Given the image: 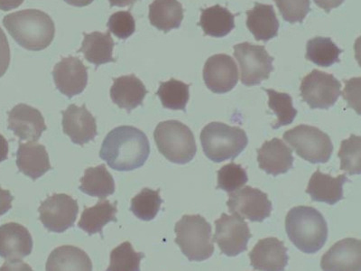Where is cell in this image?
Here are the masks:
<instances>
[{
    "label": "cell",
    "instance_id": "obj_1",
    "mask_svg": "<svg viewBox=\"0 0 361 271\" xmlns=\"http://www.w3.org/2000/svg\"><path fill=\"white\" fill-rule=\"evenodd\" d=\"M149 155L147 135L132 126H121L109 132L99 151V157L119 172L140 169Z\"/></svg>",
    "mask_w": 361,
    "mask_h": 271
},
{
    "label": "cell",
    "instance_id": "obj_2",
    "mask_svg": "<svg viewBox=\"0 0 361 271\" xmlns=\"http://www.w3.org/2000/svg\"><path fill=\"white\" fill-rule=\"evenodd\" d=\"M3 25L13 40L30 51L49 47L56 35V25L49 15L38 9H24L3 18Z\"/></svg>",
    "mask_w": 361,
    "mask_h": 271
},
{
    "label": "cell",
    "instance_id": "obj_3",
    "mask_svg": "<svg viewBox=\"0 0 361 271\" xmlns=\"http://www.w3.org/2000/svg\"><path fill=\"white\" fill-rule=\"evenodd\" d=\"M286 230L292 243L307 254L322 250L328 239V225L324 215L310 206L290 210L286 218Z\"/></svg>",
    "mask_w": 361,
    "mask_h": 271
},
{
    "label": "cell",
    "instance_id": "obj_4",
    "mask_svg": "<svg viewBox=\"0 0 361 271\" xmlns=\"http://www.w3.org/2000/svg\"><path fill=\"white\" fill-rule=\"evenodd\" d=\"M201 142L203 152L212 162L234 160L246 148V132L222 122H211L202 128Z\"/></svg>",
    "mask_w": 361,
    "mask_h": 271
},
{
    "label": "cell",
    "instance_id": "obj_5",
    "mask_svg": "<svg viewBox=\"0 0 361 271\" xmlns=\"http://www.w3.org/2000/svg\"><path fill=\"white\" fill-rule=\"evenodd\" d=\"M176 243L190 261L209 259L214 253L212 226L202 215H183L176 222Z\"/></svg>",
    "mask_w": 361,
    "mask_h": 271
},
{
    "label": "cell",
    "instance_id": "obj_6",
    "mask_svg": "<svg viewBox=\"0 0 361 271\" xmlns=\"http://www.w3.org/2000/svg\"><path fill=\"white\" fill-rule=\"evenodd\" d=\"M154 138L159 152L172 163L191 162L197 152L191 128L178 121L160 122L154 130Z\"/></svg>",
    "mask_w": 361,
    "mask_h": 271
},
{
    "label": "cell",
    "instance_id": "obj_7",
    "mask_svg": "<svg viewBox=\"0 0 361 271\" xmlns=\"http://www.w3.org/2000/svg\"><path fill=\"white\" fill-rule=\"evenodd\" d=\"M283 140L300 157L312 164L327 163L334 152L330 136L314 126H296L283 133Z\"/></svg>",
    "mask_w": 361,
    "mask_h": 271
},
{
    "label": "cell",
    "instance_id": "obj_8",
    "mask_svg": "<svg viewBox=\"0 0 361 271\" xmlns=\"http://www.w3.org/2000/svg\"><path fill=\"white\" fill-rule=\"evenodd\" d=\"M234 56L240 64L241 83L246 86L259 85L269 78L274 71V58L264 45L247 42L235 45Z\"/></svg>",
    "mask_w": 361,
    "mask_h": 271
},
{
    "label": "cell",
    "instance_id": "obj_9",
    "mask_svg": "<svg viewBox=\"0 0 361 271\" xmlns=\"http://www.w3.org/2000/svg\"><path fill=\"white\" fill-rule=\"evenodd\" d=\"M300 92L311 109H328L341 96V83L333 74L314 69L302 80Z\"/></svg>",
    "mask_w": 361,
    "mask_h": 271
},
{
    "label": "cell",
    "instance_id": "obj_10",
    "mask_svg": "<svg viewBox=\"0 0 361 271\" xmlns=\"http://www.w3.org/2000/svg\"><path fill=\"white\" fill-rule=\"evenodd\" d=\"M39 219L47 230L62 234L74 226L79 212L77 200L66 193H54L41 203Z\"/></svg>",
    "mask_w": 361,
    "mask_h": 271
},
{
    "label": "cell",
    "instance_id": "obj_11",
    "mask_svg": "<svg viewBox=\"0 0 361 271\" xmlns=\"http://www.w3.org/2000/svg\"><path fill=\"white\" fill-rule=\"evenodd\" d=\"M214 224L216 229L214 240L222 254L228 257H236L247 250V243L252 234L243 217L234 214H222Z\"/></svg>",
    "mask_w": 361,
    "mask_h": 271
},
{
    "label": "cell",
    "instance_id": "obj_12",
    "mask_svg": "<svg viewBox=\"0 0 361 271\" xmlns=\"http://www.w3.org/2000/svg\"><path fill=\"white\" fill-rule=\"evenodd\" d=\"M228 211L252 222H262L272 212L271 203L266 193L251 186L238 190L228 195Z\"/></svg>",
    "mask_w": 361,
    "mask_h": 271
},
{
    "label": "cell",
    "instance_id": "obj_13",
    "mask_svg": "<svg viewBox=\"0 0 361 271\" xmlns=\"http://www.w3.org/2000/svg\"><path fill=\"white\" fill-rule=\"evenodd\" d=\"M203 80L212 92L221 95L231 92L238 82V70L233 58L226 54L209 57L203 68Z\"/></svg>",
    "mask_w": 361,
    "mask_h": 271
},
{
    "label": "cell",
    "instance_id": "obj_14",
    "mask_svg": "<svg viewBox=\"0 0 361 271\" xmlns=\"http://www.w3.org/2000/svg\"><path fill=\"white\" fill-rule=\"evenodd\" d=\"M53 76L56 88L71 99L85 90L88 83V68L79 58L64 57L54 66Z\"/></svg>",
    "mask_w": 361,
    "mask_h": 271
},
{
    "label": "cell",
    "instance_id": "obj_15",
    "mask_svg": "<svg viewBox=\"0 0 361 271\" xmlns=\"http://www.w3.org/2000/svg\"><path fill=\"white\" fill-rule=\"evenodd\" d=\"M33 238L25 226L8 222L0 227V256L9 263H20L33 251Z\"/></svg>",
    "mask_w": 361,
    "mask_h": 271
},
{
    "label": "cell",
    "instance_id": "obj_16",
    "mask_svg": "<svg viewBox=\"0 0 361 271\" xmlns=\"http://www.w3.org/2000/svg\"><path fill=\"white\" fill-rule=\"evenodd\" d=\"M62 114L63 133L71 138L73 143L82 147L98 135L96 119L87 109L85 104L82 107L71 104L66 111H62Z\"/></svg>",
    "mask_w": 361,
    "mask_h": 271
},
{
    "label": "cell",
    "instance_id": "obj_17",
    "mask_svg": "<svg viewBox=\"0 0 361 271\" xmlns=\"http://www.w3.org/2000/svg\"><path fill=\"white\" fill-rule=\"evenodd\" d=\"M8 130L21 140L37 142L47 130L44 119L38 109L25 103L15 106L8 112Z\"/></svg>",
    "mask_w": 361,
    "mask_h": 271
},
{
    "label": "cell",
    "instance_id": "obj_18",
    "mask_svg": "<svg viewBox=\"0 0 361 271\" xmlns=\"http://www.w3.org/2000/svg\"><path fill=\"white\" fill-rule=\"evenodd\" d=\"M321 267L327 271L361 270V241L354 238L338 241L322 256Z\"/></svg>",
    "mask_w": 361,
    "mask_h": 271
},
{
    "label": "cell",
    "instance_id": "obj_19",
    "mask_svg": "<svg viewBox=\"0 0 361 271\" xmlns=\"http://www.w3.org/2000/svg\"><path fill=\"white\" fill-rule=\"evenodd\" d=\"M275 237L260 240L248 256L254 270L262 271L285 270L288 263V248Z\"/></svg>",
    "mask_w": 361,
    "mask_h": 271
},
{
    "label": "cell",
    "instance_id": "obj_20",
    "mask_svg": "<svg viewBox=\"0 0 361 271\" xmlns=\"http://www.w3.org/2000/svg\"><path fill=\"white\" fill-rule=\"evenodd\" d=\"M257 151L259 169L269 175H282L293 169V150L280 138L266 141Z\"/></svg>",
    "mask_w": 361,
    "mask_h": 271
},
{
    "label": "cell",
    "instance_id": "obj_21",
    "mask_svg": "<svg viewBox=\"0 0 361 271\" xmlns=\"http://www.w3.org/2000/svg\"><path fill=\"white\" fill-rule=\"evenodd\" d=\"M147 92L143 82L133 73L113 78L111 88L112 102L128 113L143 104Z\"/></svg>",
    "mask_w": 361,
    "mask_h": 271
},
{
    "label": "cell",
    "instance_id": "obj_22",
    "mask_svg": "<svg viewBox=\"0 0 361 271\" xmlns=\"http://www.w3.org/2000/svg\"><path fill=\"white\" fill-rule=\"evenodd\" d=\"M17 166L24 175L37 180L51 169L47 148L37 142L21 143L17 151Z\"/></svg>",
    "mask_w": 361,
    "mask_h": 271
},
{
    "label": "cell",
    "instance_id": "obj_23",
    "mask_svg": "<svg viewBox=\"0 0 361 271\" xmlns=\"http://www.w3.org/2000/svg\"><path fill=\"white\" fill-rule=\"evenodd\" d=\"M346 182H349L346 175L334 177L318 169L309 181L306 193L311 196L314 202L334 205L344 198L343 186Z\"/></svg>",
    "mask_w": 361,
    "mask_h": 271
},
{
    "label": "cell",
    "instance_id": "obj_24",
    "mask_svg": "<svg viewBox=\"0 0 361 271\" xmlns=\"http://www.w3.org/2000/svg\"><path fill=\"white\" fill-rule=\"evenodd\" d=\"M247 27L257 41L267 42L279 35V21L272 5L255 3L247 11Z\"/></svg>",
    "mask_w": 361,
    "mask_h": 271
},
{
    "label": "cell",
    "instance_id": "obj_25",
    "mask_svg": "<svg viewBox=\"0 0 361 271\" xmlns=\"http://www.w3.org/2000/svg\"><path fill=\"white\" fill-rule=\"evenodd\" d=\"M85 40L78 53L85 54V58L90 64H95L96 67L108 63H115L113 57V49L115 43L113 41L111 32H92V33H83Z\"/></svg>",
    "mask_w": 361,
    "mask_h": 271
},
{
    "label": "cell",
    "instance_id": "obj_26",
    "mask_svg": "<svg viewBox=\"0 0 361 271\" xmlns=\"http://www.w3.org/2000/svg\"><path fill=\"white\" fill-rule=\"evenodd\" d=\"M47 271H92V263L85 251L78 247L61 246L54 248L47 263Z\"/></svg>",
    "mask_w": 361,
    "mask_h": 271
},
{
    "label": "cell",
    "instance_id": "obj_27",
    "mask_svg": "<svg viewBox=\"0 0 361 271\" xmlns=\"http://www.w3.org/2000/svg\"><path fill=\"white\" fill-rule=\"evenodd\" d=\"M118 203H109L108 200H99L92 207H85L80 216L78 227L92 236L101 234L103 227L111 222H118L116 215L118 212Z\"/></svg>",
    "mask_w": 361,
    "mask_h": 271
},
{
    "label": "cell",
    "instance_id": "obj_28",
    "mask_svg": "<svg viewBox=\"0 0 361 271\" xmlns=\"http://www.w3.org/2000/svg\"><path fill=\"white\" fill-rule=\"evenodd\" d=\"M148 18L154 28L169 33L180 27L183 20V6L176 0H157L149 6Z\"/></svg>",
    "mask_w": 361,
    "mask_h": 271
},
{
    "label": "cell",
    "instance_id": "obj_29",
    "mask_svg": "<svg viewBox=\"0 0 361 271\" xmlns=\"http://www.w3.org/2000/svg\"><path fill=\"white\" fill-rule=\"evenodd\" d=\"M201 18L198 25L202 28L205 35L214 37H224L235 28V17L228 8L220 5L201 11Z\"/></svg>",
    "mask_w": 361,
    "mask_h": 271
},
{
    "label": "cell",
    "instance_id": "obj_30",
    "mask_svg": "<svg viewBox=\"0 0 361 271\" xmlns=\"http://www.w3.org/2000/svg\"><path fill=\"white\" fill-rule=\"evenodd\" d=\"M80 182V191L93 198L104 199L115 193V181L105 164L87 169Z\"/></svg>",
    "mask_w": 361,
    "mask_h": 271
},
{
    "label": "cell",
    "instance_id": "obj_31",
    "mask_svg": "<svg viewBox=\"0 0 361 271\" xmlns=\"http://www.w3.org/2000/svg\"><path fill=\"white\" fill-rule=\"evenodd\" d=\"M343 52L330 37H316L306 44L305 58L316 66L330 67L341 62L340 54Z\"/></svg>",
    "mask_w": 361,
    "mask_h": 271
},
{
    "label": "cell",
    "instance_id": "obj_32",
    "mask_svg": "<svg viewBox=\"0 0 361 271\" xmlns=\"http://www.w3.org/2000/svg\"><path fill=\"white\" fill-rule=\"evenodd\" d=\"M157 95L159 97L164 108L186 112L190 99V85L176 79L160 83Z\"/></svg>",
    "mask_w": 361,
    "mask_h": 271
},
{
    "label": "cell",
    "instance_id": "obj_33",
    "mask_svg": "<svg viewBox=\"0 0 361 271\" xmlns=\"http://www.w3.org/2000/svg\"><path fill=\"white\" fill-rule=\"evenodd\" d=\"M163 202L160 189L144 188L131 200L130 211L140 220L150 222L156 218Z\"/></svg>",
    "mask_w": 361,
    "mask_h": 271
},
{
    "label": "cell",
    "instance_id": "obj_34",
    "mask_svg": "<svg viewBox=\"0 0 361 271\" xmlns=\"http://www.w3.org/2000/svg\"><path fill=\"white\" fill-rule=\"evenodd\" d=\"M269 97V106L277 116L276 124H272L274 130L283 126L293 124L298 115V111L293 106V98L285 92H279L273 89H264Z\"/></svg>",
    "mask_w": 361,
    "mask_h": 271
},
{
    "label": "cell",
    "instance_id": "obj_35",
    "mask_svg": "<svg viewBox=\"0 0 361 271\" xmlns=\"http://www.w3.org/2000/svg\"><path fill=\"white\" fill-rule=\"evenodd\" d=\"M145 254L137 253L130 241H125L111 251L108 271H140Z\"/></svg>",
    "mask_w": 361,
    "mask_h": 271
},
{
    "label": "cell",
    "instance_id": "obj_36",
    "mask_svg": "<svg viewBox=\"0 0 361 271\" xmlns=\"http://www.w3.org/2000/svg\"><path fill=\"white\" fill-rule=\"evenodd\" d=\"M361 138L360 136L350 135L348 140L341 141L338 156L341 159V170L350 176L360 175Z\"/></svg>",
    "mask_w": 361,
    "mask_h": 271
},
{
    "label": "cell",
    "instance_id": "obj_37",
    "mask_svg": "<svg viewBox=\"0 0 361 271\" xmlns=\"http://www.w3.org/2000/svg\"><path fill=\"white\" fill-rule=\"evenodd\" d=\"M248 176L246 169L233 162L225 164L218 171L217 188L233 193L246 185Z\"/></svg>",
    "mask_w": 361,
    "mask_h": 271
},
{
    "label": "cell",
    "instance_id": "obj_38",
    "mask_svg": "<svg viewBox=\"0 0 361 271\" xmlns=\"http://www.w3.org/2000/svg\"><path fill=\"white\" fill-rule=\"evenodd\" d=\"M107 27L119 40H128L135 31V21L130 11H118L109 18Z\"/></svg>",
    "mask_w": 361,
    "mask_h": 271
},
{
    "label": "cell",
    "instance_id": "obj_39",
    "mask_svg": "<svg viewBox=\"0 0 361 271\" xmlns=\"http://www.w3.org/2000/svg\"><path fill=\"white\" fill-rule=\"evenodd\" d=\"M283 20L291 23H302L310 12V1H276Z\"/></svg>",
    "mask_w": 361,
    "mask_h": 271
}]
</instances>
